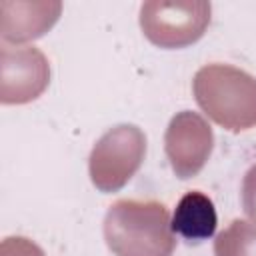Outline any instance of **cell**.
I'll return each mask as SVG.
<instances>
[{
  "instance_id": "obj_9",
  "label": "cell",
  "mask_w": 256,
  "mask_h": 256,
  "mask_svg": "<svg viewBox=\"0 0 256 256\" xmlns=\"http://www.w3.org/2000/svg\"><path fill=\"white\" fill-rule=\"evenodd\" d=\"M214 256H256V222L232 220L216 236Z\"/></svg>"
},
{
  "instance_id": "obj_10",
  "label": "cell",
  "mask_w": 256,
  "mask_h": 256,
  "mask_svg": "<svg viewBox=\"0 0 256 256\" xmlns=\"http://www.w3.org/2000/svg\"><path fill=\"white\" fill-rule=\"evenodd\" d=\"M0 256H46L44 250L26 236H8L0 244Z\"/></svg>"
},
{
  "instance_id": "obj_6",
  "label": "cell",
  "mask_w": 256,
  "mask_h": 256,
  "mask_svg": "<svg viewBox=\"0 0 256 256\" xmlns=\"http://www.w3.org/2000/svg\"><path fill=\"white\" fill-rule=\"evenodd\" d=\"M50 82V64L34 46L0 48V102L28 104L42 96Z\"/></svg>"
},
{
  "instance_id": "obj_5",
  "label": "cell",
  "mask_w": 256,
  "mask_h": 256,
  "mask_svg": "<svg viewBox=\"0 0 256 256\" xmlns=\"http://www.w3.org/2000/svg\"><path fill=\"white\" fill-rule=\"evenodd\" d=\"M212 148V128L198 112L182 110L172 116L164 134V152L178 178L196 176L206 166Z\"/></svg>"
},
{
  "instance_id": "obj_2",
  "label": "cell",
  "mask_w": 256,
  "mask_h": 256,
  "mask_svg": "<svg viewBox=\"0 0 256 256\" xmlns=\"http://www.w3.org/2000/svg\"><path fill=\"white\" fill-rule=\"evenodd\" d=\"M202 112L230 132L256 126V78L230 64H206L192 80Z\"/></svg>"
},
{
  "instance_id": "obj_4",
  "label": "cell",
  "mask_w": 256,
  "mask_h": 256,
  "mask_svg": "<svg viewBox=\"0 0 256 256\" xmlns=\"http://www.w3.org/2000/svg\"><path fill=\"white\" fill-rule=\"evenodd\" d=\"M210 14L206 0H148L140 6V28L160 48H184L204 36Z\"/></svg>"
},
{
  "instance_id": "obj_7",
  "label": "cell",
  "mask_w": 256,
  "mask_h": 256,
  "mask_svg": "<svg viewBox=\"0 0 256 256\" xmlns=\"http://www.w3.org/2000/svg\"><path fill=\"white\" fill-rule=\"evenodd\" d=\"M62 2H0V36L4 42H30L44 36L60 18Z\"/></svg>"
},
{
  "instance_id": "obj_8",
  "label": "cell",
  "mask_w": 256,
  "mask_h": 256,
  "mask_svg": "<svg viewBox=\"0 0 256 256\" xmlns=\"http://www.w3.org/2000/svg\"><path fill=\"white\" fill-rule=\"evenodd\" d=\"M218 216L214 202L200 190L186 192L172 214V232L182 236L188 244H200L216 232Z\"/></svg>"
},
{
  "instance_id": "obj_3",
  "label": "cell",
  "mask_w": 256,
  "mask_h": 256,
  "mask_svg": "<svg viewBox=\"0 0 256 256\" xmlns=\"http://www.w3.org/2000/svg\"><path fill=\"white\" fill-rule=\"evenodd\" d=\"M146 158V136L134 124L106 130L88 158V174L100 192H116L140 170Z\"/></svg>"
},
{
  "instance_id": "obj_1",
  "label": "cell",
  "mask_w": 256,
  "mask_h": 256,
  "mask_svg": "<svg viewBox=\"0 0 256 256\" xmlns=\"http://www.w3.org/2000/svg\"><path fill=\"white\" fill-rule=\"evenodd\" d=\"M104 240L114 256H172V218L158 200H116L104 216Z\"/></svg>"
},
{
  "instance_id": "obj_11",
  "label": "cell",
  "mask_w": 256,
  "mask_h": 256,
  "mask_svg": "<svg viewBox=\"0 0 256 256\" xmlns=\"http://www.w3.org/2000/svg\"><path fill=\"white\" fill-rule=\"evenodd\" d=\"M242 208L246 216L256 222V164L248 168L242 180Z\"/></svg>"
}]
</instances>
